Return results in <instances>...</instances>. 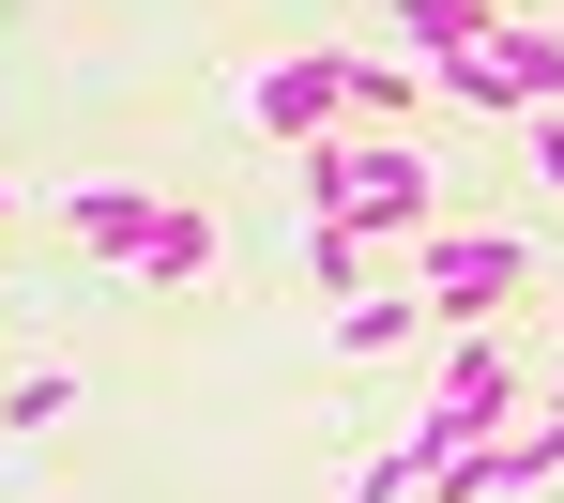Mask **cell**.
<instances>
[{"label":"cell","instance_id":"1","mask_svg":"<svg viewBox=\"0 0 564 503\" xmlns=\"http://www.w3.org/2000/svg\"><path fill=\"white\" fill-rule=\"evenodd\" d=\"M519 412H534V382L503 367V336H488V320H458V351H443V382H427V412H412V442H397V458H412V473H443V458H473V442H503Z\"/></svg>","mask_w":564,"mask_h":503},{"label":"cell","instance_id":"2","mask_svg":"<svg viewBox=\"0 0 564 503\" xmlns=\"http://www.w3.org/2000/svg\"><path fill=\"white\" fill-rule=\"evenodd\" d=\"M412 291L443 305V320H503V305L534 291V244L519 229H427L412 244Z\"/></svg>","mask_w":564,"mask_h":503},{"label":"cell","instance_id":"3","mask_svg":"<svg viewBox=\"0 0 564 503\" xmlns=\"http://www.w3.org/2000/svg\"><path fill=\"white\" fill-rule=\"evenodd\" d=\"M351 229H367L381 260H397V244H427V138H367V122H351Z\"/></svg>","mask_w":564,"mask_h":503},{"label":"cell","instance_id":"4","mask_svg":"<svg viewBox=\"0 0 564 503\" xmlns=\"http://www.w3.org/2000/svg\"><path fill=\"white\" fill-rule=\"evenodd\" d=\"M245 122L290 138V153L336 138V122H351V62H321V46H305V62H260V77H245Z\"/></svg>","mask_w":564,"mask_h":503},{"label":"cell","instance_id":"5","mask_svg":"<svg viewBox=\"0 0 564 503\" xmlns=\"http://www.w3.org/2000/svg\"><path fill=\"white\" fill-rule=\"evenodd\" d=\"M153 214H169V199H138V184H77V199H46V229H62V244H93V260H138V244H153Z\"/></svg>","mask_w":564,"mask_h":503},{"label":"cell","instance_id":"6","mask_svg":"<svg viewBox=\"0 0 564 503\" xmlns=\"http://www.w3.org/2000/svg\"><path fill=\"white\" fill-rule=\"evenodd\" d=\"M473 62H488V77L519 92V122H534V107H564V31H550V15H503V31H488Z\"/></svg>","mask_w":564,"mask_h":503},{"label":"cell","instance_id":"7","mask_svg":"<svg viewBox=\"0 0 564 503\" xmlns=\"http://www.w3.org/2000/svg\"><path fill=\"white\" fill-rule=\"evenodd\" d=\"M381 15H397V46H412V62H473V46L503 31V0H381Z\"/></svg>","mask_w":564,"mask_h":503},{"label":"cell","instance_id":"8","mask_svg":"<svg viewBox=\"0 0 564 503\" xmlns=\"http://www.w3.org/2000/svg\"><path fill=\"white\" fill-rule=\"evenodd\" d=\"M305 291H321V305H367L381 291V244L351 229V214H305Z\"/></svg>","mask_w":564,"mask_h":503},{"label":"cell","instance_id":"9","mask_svg":"<svg viewBox=\"0 0 564 503\" xmlns=\"http://www.w3.org/2000/svg\"><path fill=\"white\" fill-rule=\"evenodd\" d=\"M122 275H138V291H198V275H214V214L169 199V214H153V244H138Z\"/></svg>","mask_w":564,"mask_h":503},{"label":"cell","instance_id":"10","mask_svg":"<svg viewBox=\"0 0 564 503\" xmlns=\"http://www.w3.org/2000/svg\"><path fill=\"white\" fill-rule=\"evenodd\" d=\"M427 320H443L427 291H367V305H336V351H351V367H381V351H412Z\"/></svg>","mask_w":564,"mask_h":503},{"label":"cell","instance_id":"11","mask_svg":"<svg viewBox=\"0 0 564 503\" xmlns=\"http://www.w3.org/2000/svg\"><path fill=\"white\" fill-rule=\"evenodd\" d=\"M412 92H427L412 46H397V62H351V122H412Z\"/></svg>","mask_w":564,"mask_h":503},{"label":"cell","instance_id":"12","mask_svg":"<svg viewBox=\"0 0 564 503\" xmlns=\"http://www.w3.org/2000/svg\"><path fill=\"white\" fill-rule=\"evenodd\" d=\"M77 412V382L62 367H31V382H0V442H31V427H62Z\"/></svg>","mask_w":564,"mask_h":503},{"label":"cell","instance_id":"13","mask_svg":"<svg viewBox=\"0 0 564 503\" xmlns=\"http://www.w3.org/2000/svg\"><path fill=\"white\" fill-rule=\"evenodd\" d=\"M290 184H305V214L351 199V122H336V138H305V153H290Z\"/></svg>","mask_w":564,"mask_h":503},{"label":"cell","instance_id":"14","mask_svg":"<svg viewBox=\"0 0 564 503\" xmlns=\"http://www.w3.org/2000/svg\"><path fill=\"white\" fill-rule=\"evenodd\" d=\"M519 153H534V184H564V107H534V122H519Z\"/></svg>","mask_w":564,"mask_h":503}]
</instances>
